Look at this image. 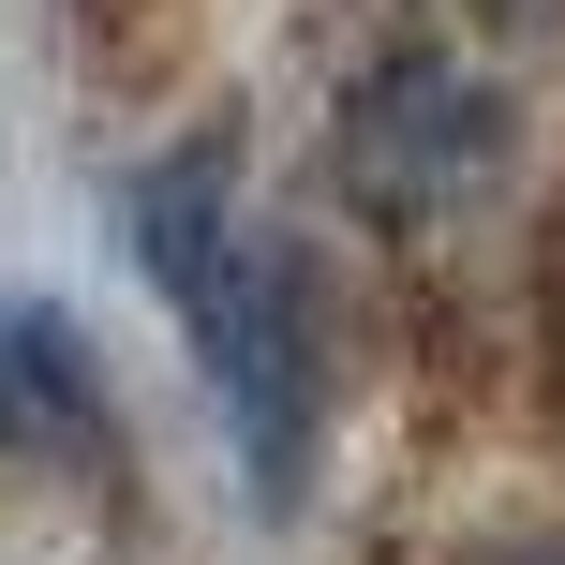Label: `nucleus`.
<instances>
[{
	"mask_svg": "<svg viewBox=\"0 0 565 565\" xmlns=\"http://www.w3.org/2000/svg\"><path fill=\"white\" fill-rule=\"evenodd\" d=\"M0 461H105V387L60 312H0Z\"/></svg>",
	"mask_w": 565,
	"mask_h": 565,
	"instance_id": "3",
	"label": "nucleus"
},
{
	"mask_svg": "<svg viewBox=\"0 0 565 565\" xmlns=\"http://www.w3.org/2000/svg\"><path fill=\"white\" fill-rule=\"evenodd\" d=\"M342 164H358V194L387 224H461L491 194V164H507V105L461 60H387L358 89V119H342Z\"/></svg>",
	"mask_w": 565,
	"mask_h": 565,
	"instance_id": "2",
	"label": "nucleus"
},
{
	"mask_svg": "<svg viewBox=\"0 0 565 565\" xmlns=\"http://www.w3.org/2000/svg\"><path fill=\"white\" fill-rule=\"evenodd\" d=\"M477 15H507V30H551V15H565V0H477Z\"/></svg>",
	"mask_w": 565,
	"mask_h": 565,
	"instance_id": "5",
	"label": "nucleus"
},
{
	"mask_svg": "<svg viewBox=\"0 0 565 565\" xmlns=\"http://www.w3.org/2000/svg\"><path fill=\"white\" fill-rule=\"evenodd\" d=\"M89 15H105V0H89Z\"/></svg>",
	"mask_w": 565,
	"mask_h": 565,
	"instance_id": "6",
	"label": "nucleus"
},
{
	"mask_svg": "<svg viewBox=\"0 0 565 565\" xmlns=\"http://www.w3.org/2000/svg\"><path fill=\"white\" fill-rule=\"evenodd\" d=\"M477 565H565V536H507V551H477Z\"/></svg>",
	"mask_w": 565,
	"mask_h": 565,
	"instance_id": "4",
	"label": "nucleus"
},
{
	"mask_svg": "<svg viewBox=\"0 0 565 565\" xmlns=\"http://www.w3.org/2000/svg\"><path fill=\"white\" fill-rule=\"evenodd\" d=\"M119 238H135V268L179 298V328H194V358H209V402H224V431H238V477H254V507L282 521L312 491V447H328V328H312V268L282 254L268 224H238L224 135L164 149V164L119 194Z\"/></svg>",
	"mask_w": 565,
	"mask_h": 565,
	"instance_id": "1",
	"label": "nucleus"
}]
</instances>
